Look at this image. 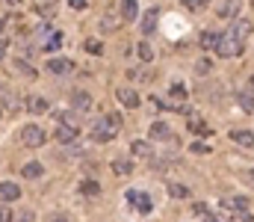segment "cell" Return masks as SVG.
Here are the masks:
<instances>
[{
	"instance_id": "cell-39",
	"label": "cell",
	"mask_w": 254,
	"mask_h": 222,
	"mask_svg": "<svg viewBox=\"0 0 254 222\" xmlns=\"http://www.w3.org/2000/svg\"><path fill=\"white\" fill-rule=\"evenodd\" d=\"M63 122H68V125H74V128H77V119H74V113H65Z\"/></svg>"
},
{
	"instance_id": "cell-38",
	"label": "cell",
	"mask_w": 254,
	"mask_h": 222,
	"mask_svg": "<svg viewBox=\"0 0 254 222\" xmlns=\"http://www.w3.org/2000/svg\"><path fill=\"white\" fill-rule=\"evenodd\" d=\"M6 51H9V39H0V60L6 57Z\"/></svg>"
},
{
	"instance_id": "cell-12",
	"label": "cell",
	"mask_w": 254,
	"mask_h": 222,
	"mask_svg": "<svg viewBox=\"0 0 254 222\" xmlns=\"http://www.w3.org/2000/svg\"><path fill=\"white\" fill-rule=\"evenodd\" d=\"M240 12V0H225L219 3V18H237Z\"/></svg>"
},
{
	"instance_id": "cell-40",
	"label": "cell",
	"mask_w": 254,
	"mask_h": 222,
	"mask_svg": "<svg viewBox=\"0 0 254 222\" xmlns=\"http://www.w3.org/2000/svg\"><path fill=\"white\" fill-rule=\"evenodd\" d=\"M249 181H252V184H254V172H249Z\"/></svg>"
},
{
	"instance_id": "cell-10",
	"label": "cell",
	"mask_w": 254,
	"mask_h": 222,
	"mask_svg": "<svg viewBox=\"0 0 254 222\" xmlns=\"http://www.w3.org/2000/svg\"><path fill=\"white\" fill-rule=\"evenodd\" d=\"M71 69H74V66H71V60H65V57H54V60L48 63V72L51 74H68Z\"/></svg>"
},
{
	"instance_id": "cell-6",
	"label": "cell",
	"mask_w": 254,
	"mask_h": 222,
	"mask_svg": "<svg viewBox=\"0 0 254 222\" xmlns=\"http://www.w3.org/2000/svg\"><path fill=\"white\" fill-rule=\"evenodd\" d=\"M0 199H3V202H18V199H21V187L12 184V181H3V184H0Z\"/></svg>"
},
{
	"instance_id": "cell-16",
	"label": "cell",
	"mask_w": 254,
	"mask_h": 222,
	"mask_svg": "<svg viewBox=\"0 0 254 222\" xmlns=\"http://www.w3.org/2000/svg\"><path fill=\"white\" fill-rule=\"evenodd\" d=\"M122 21H136V0H125L122 3Z\"/></svg>"
},
{
	"instance_id": "cell-25",
	"label": "cell",
	"mask_w": 254,
	"mask_h": 222,
	"mask_svg": "<svg viewBox=\"0 0 254 222\" xmlns=\"http://www.w3.org/2000/svg\"><path fill=\"white\" fill-rule=\"evenodd\" d=\"M80 190H83L86 196H98V193H101V184H98V181H83Z\"/></svg>"
},
{
	"instance_id": "cell-19",
	"label": "cell",
	"mask_w": 254,
	"mask_h": 222,
	"mask_svg": "<svg viewBox=\"0 0 254 222\" xmlns=\"http://www.w3.org/2000/svg\"><path fill=\"white\" fill-rule=\"evenodd\" d=\"M71 101H74V107H77V110H89V107H92V98H89L86 92H74V98H71Z\"/></svg>"
},
{
	"instance_id": "cell-11",
	"label": "cell",
	"mask_w": 254,
	"mask_h": 222,
	"mask_svg": "<svg viewBox=\"0 0 254 222\" xmlns=\"http://www.w3.org/2000/svg\"><path fill=\"white\" fill-rule=\"evenodd\" d=\"M27 113H36V116L48 113V101L39 98V95H30V98H27Z\"/></svg>"
},
{
	"instance_id": "cell-41",
	"label": "cell",
	"mask_w": 254,
	"mask_h": 222,
	"mask_svg": "<svg viewBox=\"0 0 254 222\" xmlns=\"http://www.w3.org/2000/svg\"><path fill=\"white\" fill-rule=\"evenodd\" d=\"M3 3H18V0H3Z\"/></svg>"
},
{
	"instance_id": "cell-1",
	"label": "cell",
	"mask_w": 254,
	"mask_h": 222,
	"mask_svg": "<svg viewBox=\"0 0 254 222\" xmlns=\"http://www.w3.org/2000/svg\"><path fill=\"white\" fill-rule=\"evenodd\" d=\"M119 128H122V116L113 113V116H107V119H101V122L92 125V140L95 143H110L119 134Z\"/></svg>"
},
{
	"instance_id": "cell-7",
	"label": "cell",
	"mask_w": 254,
	"mask_h": 222,
	"mask_svg": "<svg viewBox=\"0 0 254 222\" xmlns=\"http://www.w3.org/2000/svg\"><path fill=\"white\" fill-rule=\"evenodd\" d=\"M228 208H231V211H237V214H240V220H243V222H252V211H249V199L237 196V199H234V202H231Z\"/></svg>"
},
{
	"instance_id": "cell-31",
	"label": "cell",
	"mask_w": 254,
	"mask_h": 222,
	"mask_svg": "<svg viewBox=\"0 0 254 222\" xmlns=\"http://www.w3.org/2000/svg\"><path fill=\"white\" fill-rule=\"evenodd\" d=\"M60 45H63V36H60V33H54V36H51V42H48V51H57Z\"/></svg>"
},
{
	"instance_id": "cell-24",
	"label": "cell",
	"mask_w": 254,
	"mask_h": 222,
	"mask_svg": "<svg viewBox=\"0 0 254 222\" xmlns=\"http://www.w3.org/2000/svg\"><path fill=\"white\" fill-rule=\"evenodd\" d=\"M237 101H240V107H243L246 113H254V95H252V92H243Z\"/></svg>"
},
{
	"instance_id": "cell-26",
	"label": "cell",
	"mask_w": 254,
	"mask_h": 222,
	"mask_svg": "<svg viewBox=\"0 0 254 222\" xmlns=\"http://www.w3.org/2000/svg\"><path fill=\"white\" fill-rule=\"evenodd\" d=\"M139 57H142L145 63H151V60H154V51H151V45H148V42H142V45H139Z\"/></svg>"
},
{
	"instance_id": "cell-13",
	"label": "cell",
	"mask_w": 254,
	"mask_h": 222,
	"mask_svg": "<svg viewBox=\"0 0 254 222\" xmlns=\"http://www.w3.org/2000/svg\"><path fill=\"white\" fill-rule=\"evenodd\" d=\"M231 140H234V143H240V146H246V148L254 146V134H252V131H231Z\"/></svg>"
},
{
	"instance_id": "cell-8",
	"label": "cell",
	"mask_w": 254,
	"mask_h": 222,
	"mask_svg": "<svg viewBox=\"0 0 254 222\" xmlns=\"http://www.w3.org/2000/svg\"><path fill=\"white\" fill-rule=\"evenodd\" d=\"M151 140H157V143H169V140H172V128L163 125V122H154V125H151Z\"/></svg>"
},
{
	"instance_id": "cell-29",
	"label": "cell",
	"mask_w": 254,
	"mask_h": 222,
	"mask_svg": "<svg viewBox=\"0 0 254 222\" xmlns=\"http://www.w3.org/2000/svg\"><path fill=\"white\" fill-rule=\"evenodd\" d=\"M210 69H213V63H210V60L204 57V60H198V66H195V74H207Z\"/></svg>"
},
{
	"instance_id": "cell-20",
	"label": "cell",
	"mask_w": 254,
	"mask_h": 222,
	"mask_svg": "<svg viewBox=\"0 0 254 222\" xmlns=\"http://www.w3.org/2000/svg\"><path fill=\"white\" fill-rule=\"evenodd\" d=\"M157 15H160V9H151V12H148V18L142 21V33H151V30L157 27Z\"/></svg>"
},
{
	"instance_id": "cell-14",
	"label": "cell",
	"mask_w": 254,
	"mask_h": 222,
	"mask_svg": "<svg viewBox=\"0 0 254 222\" xmlns=\"http://www.w3.org/2000/svg\"><path fill=\"white\" fill-rule=\"evenodd\" d=\"M21 175L30 178V181H33V178H42V175H45V166H42V163H27V166L21 169Z\"/></svg>"
},
{
	"instance_id": "cell-27",
	"label": "cell",
	"mask_w": 254,
	"mask_h": 222,
	"mask_svg": "<svg viewBox=\"0 0 254 222\" xmlns=\"http://www.w3.org/2000/svg\"><path fill=\"white\" fill-rule=\"evenodd\" d=\"M184 6H187L190 12H201V9L207 6V0H184Z\"/></svg>"
},
{
	"instance_id": "cell-15",
	"label": "cell",
	"mask_w": 254,
	"mask_h": 222,
	"mask_svg": "<svg viewBox=\"0 0 254 222\" xmlns=\"http://www.w3.org/2000/svg\"><path fill=\"white\" fill-rule=\"evenodd\" d=\"M130 154H133V157H154L151 146H148V143H142V140H136V143L130 146Z\"/></svg>"
},
{
	"instance_id": "cell-30",
	"label": "cell",
	"mask_w": 254,
	"mask_h": 222,
	"mask_svg": "<svg viewBox=\"0 0 254 222\" xmlns=\"http://www.w3.org/2000/svg\"><path fill=\"white\" fill-rule=\"evenodd\" d=\"M86 51H89V54H101V51H104V45H101L98 39H89V42H86Z\"/></svg>"
},
{
	"instance_id": "cell-5",
	"label": "cell",
	"mask_w": 254,
	"mask_h": 222,
	"mask_svg": "<svg viewBox=\"0 0 254 222\" xmlns=\"http://www.w3.org/2000/svg\"><path fill=\"white\" fill-rule=\"evenodd\" d=\"M77 134H80V131H77L74 125H68V122H60V125H57V140L65 143V146H68V143H74V140H77Z\"/></svg>"
},
{
	"instance_id": "cell-3",
	"label": "cell",
	"mask_w": 254,
	"mask_h": 222,
	"mask_svg": "<svg viewBox=\"0 0 254 222\" xmlns=\"http://www.w3.org/2000/svg\"><path fill=\"white\" fill-rule=\"evenodd\" d=\"M21 140H24V146L39 148V146H45V143H48V134H45L42 128H36V125H27V128L21 131Z\"/></svg>"
},
{
	"instance_id": "cell-34",
	"label": "cell",
	"mask_w": 254,
	"mask_h": 222,
	"mask_svg": "<svg viewBox=\"0 0 254 222\" xmlns=\"http://www.w3.org/2000/svg\"><path fill=\"white\" fill-rule=\"evenodd\" d=\"M48 222H71V217H65V214H51Z\"/></svg>"
},
{
	"instance_id": "cell-23",
	"label": "cell",
	"mask_w": 254,
	"mask_h": 222,
	"mask_svg": "<svg viewBox=\"0 0 254 222\" xmlns=\"http://www.w3.org/2000/svg\"><path fill=\"white\" fill-rule=\"evenodd\" d=\"M169 196H172V199H187L190 190H187L184 184H169Z\"/></svg>"
},
{
	"instance_id": "cell-22",
	"label": "cell",
	"mask_w": 254,
	"mask_h": 222,
	"mask_svg": "<svg viewBox=\"0 0 254 222\" xmlns=\"http://www.w3.org/2000/svg\"><path fill=\"white\" fill-rule=\"evenodd\" d=\"M198 45L204 48V51H210V48H216V33H201V39H198Z\"/></svg>"
},
{
	"instance_id": "cell-9",
	"label": "cell",
	"mask_w": 254,
	"mask_h": 222,
	"mask_svg": "<svg viewBox=\"0 0 254 222\" xmlns=\"http://www.w3.org/2000/svg\"><path fill=\"white\" fill-rule=\"evenodd\" d=\"M119 101L125 104L127 110H136V107H139V95H136L130 86H122V89H119Z\"/></svg>"
},
{
	"instance_id": "cell-33",
	"label": "cell",
	"mask_w": 254,
	"mask_h": 222,
	"mask_svg": "<svg viewBox=\"0 0 254 222\" xmlns=\"http://www.w3.org/2000/svg\"><path fill=\"white\" fill-rule=\"evenodd\" d=\"M192 154H210V146H204V143H192Z\"/></svg>"
},
{
	"instance_id": "cell-28",
	"label": "cell",
	"mask_w": 254,
	"mask_h": 222,
	"mask_svg": "<svg viewBox=\"0 0 254 222\" xmlns=\"http://www.w3.org/2000/svg\"><path fill=\"white\" fill-rule=\"evenodd\" d=\"M192 131H195L198 137H210V134H213V131H210V128H207L204 122H192Z\"/></svg>"
},
{
	"instance_id": "cell-18",
	"label": "cell",
	"mask_w": 254,
	"mask_h": 222,
	"mask_svg": "<svg viewBox=\"0 0 254 222\" xmlns=\"http://www.w3.org/2000/svg\"><path fill=\"white\" fill-rule=\"evenodd\" d=\"M204 222H231V214L228 211H207Z\"/></svg>"
},
{
	"instance_id": "cell-35",
	"label": "cell",
	"mask_w": 254,
	"mask_h": 222,
	"mask_svg": "<svg viewBox=\"0 0 254 222\" xmlns=\"http://www.w3.org/2000/svg\"><path fill=\"white\" fill-rule=\"evenodd\" d=\"M192 211H195V214H201V217H204V214H207V211H210V208H207V202H198V205H192Z\"/></svg>"
},
{
	"instance_id": "cell-32",
	"label": "cell",
	"mask_w": 254,
	"mask_h": 222,
	"mask_svg": "<svg viewBox=\"0 0 254 222\" xmlns=\"http://www.w3.org/2000/svg\"><path fill=\"white\" fill-rule=\"evenodd\" d=\"M172 98H178V101H184V98H187V89H184L181 83H178V86H172Z\"/></svg>"
},
{
	"instance_id": "cell-21",
	"label": "cell",
	"mask_w": 254,
	"mask_h": 222,
	"mask_svg": "<svg viewBox=\"0 0 254 222\" xmlns=\"http://www.w3.org/2000/svg\"><path fill=\"white\" fill-rule=\"evenodd\" d=\"M254 30V24L252 21H237V24H234V30H231V33H237V36H240V39H243V36H249V33H252Z\"/></svg>"
},
{
	"instance_id": "cell-36",
	"label": "cell",
	"mask_w": 254,
	"mask_h": 222,
	"mask_svg": "<svg viewBox=\"0 0 254 222\" xmlns=\"http://www.w3.org/2000/svg\"><path fill=\"white\" fill-rule=\"evenodd\" d=\"M0 222H12V211L9 208H0Z\"/></svg>"
},
{
	"instance_id": "cell-37",
	"label": "cell",
	"mask_w": 254,
	"mask_h": 222,
	"mask_svg": "<svg viewBox=\"0 0 254 222\" xmlns=\"http://www.w3.org/2000/svg\"><path fill=\"white\" fill-rule=\"evenodd\" d=\"M68 3H71V9H77V12L86 9V0H68Z\"/></svg>"
},
{
	"instance_id": "cell-17",
	"label": "cell",
	"mask_w": 254,
	"mask_h": 222,
	"mask_svg": "<svg viewBox=\"0 0 254 222\" xmlns=\"http://www.w3.org/2000/svg\"><path fill=\"white\" fill-rule=\"evenodd\" d=\"M113 172H116V175H130V172H133V163L125 160V157H119V160H113Z\"/></svg>"
},
{
	"instance_id": "cell-4",
	"label": "cell",
	"mask_w": 254,
	"mask_h": 222,
	"mask_svg": "<svg viewBox=\"0 0 254 222\" xmlns=\"http://www.w3.org/2000/svg\"><path fill=\"white\" fill-rule=\"evenodd\" d=\"M127 202H133L139 214H151V208H154L151 196H145V193H136V190H127Z\"/></svg>"
},
{
	"instance_id": "cell-42",
	"label": "cell",
	"mask_w": 254,
	"mask_h": 222,
	"mask_svg": "<svg viewBox=\"0 0 254 222\" xmlns=\"http://www.w3.org/2000/svg\"><path fill=\"white\" fill-rule=\"evenodd\" d=\"M0 30H3V18H0Z\"/></svg>"
},
{
	"instance_id": "cell-2",
	"label": "cell",
	"mask_w": 254,
	"mask_h": 222,
	"mask_svg": "<svg viewBox=\"0 0 254 222\" xmlns=\"http://www.w3.org/2000/svg\"><path fill=\"white\" fill-rule=\"evenodd\" d=\"M219 57H225V60H234V57H240L243 54V39L237 36V33H225V36H216V48H213Z\"/></svg>"
}]
</instances>
